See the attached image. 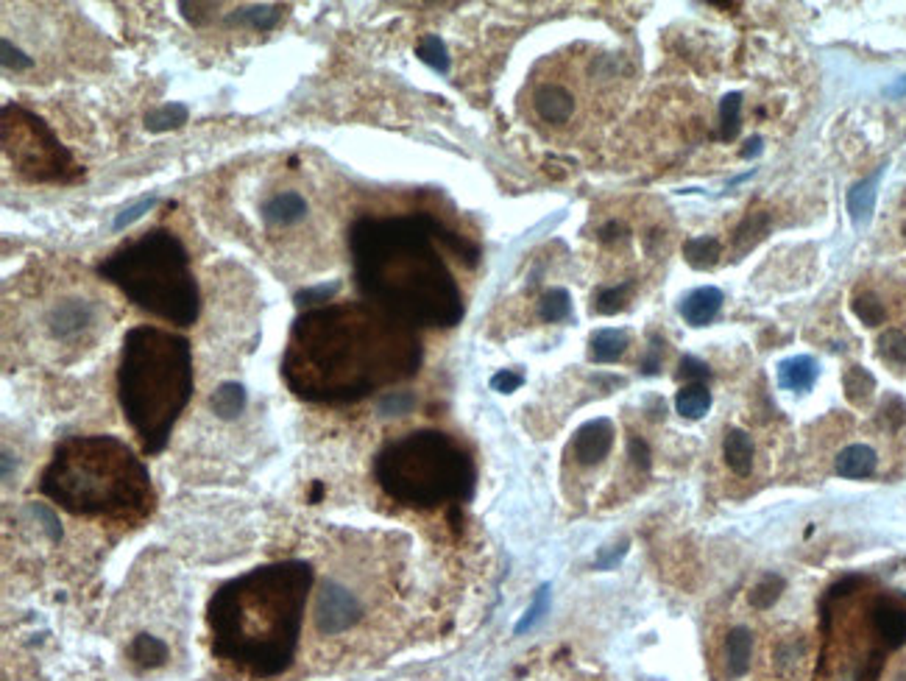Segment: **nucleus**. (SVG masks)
Listing matches in <instances>:
<instances>
[{
    "mask_svg": "<svg viewBox=\"0 0 906 681\" xmlns=\"http://www.w3.org/2000/svg\"><path fill=\"white\" fill-rule=\"evenodd\" d=\"M416 329L368 302L304 311L290 327L282 377L307 402L346 405L418 371Z\"/></svg>",
    "mask_w": 906,
    "mask_h": 681,
    "instance_id": "1",
    "label": "nucleus"
},
{
    "mask_svg": "<svg viewBox=\"0 0 906 681\" xmlns=\"http://www.w3.org/2000/svg\"><path fill=\"white\" fill-rule=\"evenodd\" d=\"M438 221L418 215H363L349 226L352 280L363 302L408 327H452L463 296L435 249Z\"/></svg>",
    "mask_w": 906,
    "mask_h": 681,
    "instance_id": "2",
    "label": "nucleus"
},
{
    "mask_svg": "<svg viewBox=\"0 0 906 681\" xmlns=\"http://www.w3.org/2000/svg\"><path fill=\"white\" fill-rule=\"evenodd\" d=\"M312 581L315 570L302 559L263 564L229 578L206 606L213 653L257 678L285 673L296 659Z\"/></svg>",
    "mask_w": 906,
    "mask_h": 681,
    "instance_id": "3",
    "label": "nucleus"
},
{
    "mask_svg": "<svg viewBox=\"0 0 906 681\" xmlns=\"http://www.w3.org/2000/svg\"><path fill=\"white\" fill-rule=\"evenodd\" d=\"M39 491L76 517L140 520L154 508L151 474L115 436H70L53 450Z\"/></svg>",
    "mask_w": 906,
    "mask_h": 681,
    "instance_id": "4",
    "label": "nucleus"
},
{
    "mask_svg": "<svg viewBox=\"0 0 906 681\" xmlns=\"http://www.w3.org/2000/svg\"><path fill=\"white\" fill-rule=\"evenodd\" d=\"M117 397L145 456L162 452L179 414L193 397L190 341L151 324L132 327L120 349Z\"/></svg>",
    "mask_w": 906,
    "mask_h": 681,
    "instance_id": "5",
    "label": "nucleus"
},
{
    "mask_svg": "<svg viewBox=\"0 0 906 681\" xmlns=\"http://www.w3.org/2000/svg\"><path fill=\"white\" fill-rule=\"evenodd\" d=\"M98 277L167 324L190 327L198 319V285L190 272V255L171 230H149L123 243L98 263Z\"/></svg>",
    "mask_w": 906,
    "mask_h": 681,
    "instance_id": "6",
    "label": "nucleus"
},
{
    "mask_svg": "<svg viewBox=\"0 0 906 681\" xmlns=\"http://www.w3.org/2000/svg\"><path fill=\"white\" fill-rule=\"evenodd\" d=\"M374 478L391 500L433 508L466 500L474 489V466L449 436L416 430L388 442L374 458Z\"/></svg>",
    "mask_w": 906,
    "mask_h": 681,
    "instance_id": "7",
    "label": "nucleus"
},
{
    "mask_svg": "<svg viewBox=\"0 0 906 681\" xmlns=\"http://www.w3.org/2000/svg\"><path fill=\"white\" fill-rule=\"evenodd\" d=\"M4 151L17 174L31 182H73L78 176L70 151L48 123L17 104H4Z\"/></svg>",
    "mask_w": 906,
    "mask_h": 681,
    "instance_id": "8",
    "label": "nucleus"
},
{
    "mask_svg": "<svg viewBox=\"0 0 906 681\" xmlns=\"http://www.w3.org/2000/svg\"><path fill=\"white\" fill-rule=\"evenodd\" d=\"M363 617V604L349 587L327 578L315 597V628L321 636H338Z\"/></svg>",
    "mask_w": 906,
    "mask_h": 681,
    "instance_id": "9",
    "label": "nucleus"
},
{
    "mask_svg": "<svg viewBox=\"0 0 906 681\" xmlns=\"http://www.w3.org/2000/svg\"><path fill=\"white\" fill-rule=\"evenodd\" d=\"M611 447H614V425L605 417L580 425L572 436V456L583 466L600 464L611 452Z\"/></svg>",
    "mask_w": 906,
    "mask_h": 681,
    "instance_id": "10",
    "label": "nucleus"
},
{
    "mask_svg": "<svg viewBox=\"0 0 906 681\" xmlns=\"http://www.w3.org/2000/svg\"><path fill=\"white\" fill-rule=\"evenodd\" d=\"M90 324H95V304L87 302V299H78V296L61 299L48 313V327H51L53 338H59V341H70V338L81 336Z\"/></svg>",
    "mask_w": 906,
    "mask_h": 681,
    "instance_id": "11",
    "label": "nucleus"
},
{
    "mask_svg": "<svg viewBox=\"0 0 906 681\" xmlns=\"http://www.w3.org/2000/svg\"><path fill=\"white\" fill-rule=\"evenodd\" d=\"M533 107L544 123L561 126V123H569L575 115V95L561 85H541L533 95Z\"/></svg>",
    "mask_w": 906,
    "mask_h": 681,
    "instance_id": "12",
    "label": "nucleus"
},
{
    "mask_svg": "<svg viewBox=\"0 0 906 681\" xmlns=\"http://www.w3.org/2000/svg\"><path fill=\"white\" fill-rule=\"evenodd\" d=\"M260 215H263V221H265L268 226H293V223L304 221V215H307V201H304V196L296 193V191L273 193L268 201H263Z\"/></svg>",
    "mask_w": 906,
    "mask_h": 681,
    "instance_id": "13",
    "label": "nucleus"
},
{
    "mask_svg": "<svg viewBox=\"0 0 906 681\" xmlns=\"http://www.w3.org/2000/svg\"><path fill=\"white\" fill-rule=\"evenodd\" d=\"M723 307V291L720 288H698L692 291L684 302H681V316L692 324V327H706L711 324V319L720 313Z\"/></svg>",
    "mask_w": 906,
    "mask_h": 681,
    "instance_id": "14",
    "label": "nucleus"
},
{
    "mask_svg": "<svg viewBox=\"0 0 906 681\" xmlns=\"http://www.w3.org/2000/svg\"><path fill=\"white\" fill-rule=\"evenodd\" d=\"M876 466H878V456H876V450L868 447V444H851V447L842 450L834 461L837 474L839 478H848V481L870 478V474L876 472Z\"/></svg>",
    "mask_w": 906,
    "mask_h": 681,
    "instance_id": "15",
    "label": "nucleus"
},
{
    "mask_svg": "<svg viewBox=\"0 0 906 681\" xmlns=\"http://www.w3.org/2000/svg\"><path fill=\"white\" fill-rule=\"evenodd\" d=\"M820 375L817 361L809 355H795L778 363V385L787 391H809Z\"/></svg>",
    "mask_w": 906,
    "mask_h": 681,
    "instance_id": "16",
    "label": "nucleus"
},
{
    "mask_svg": "<svg viewBox=\"0 0 906 681\" xmlns=\"http://www.w3.org/2000/svg\"><path fill=\"white\" fill-rule=\"evenodd\" d=\"M282 12L285 9L279 4H255V6L235 9L226 17V23L229 26H243V28H251V31H271L282 20Z\"/></svg>",
    "mask_w": 906,
    "mask_h": 681,
    "instance_id": "17",
    "label": "nucleus"
},
{
    "mask_svg": "<svg viewBox=\"0 0 906 681\" xmlns=\"http://www.w3.org/2000/svg\"><path fill=\"white\" fill-rule=\"evenodd\" d=\"M248 402V394H246V385L238 383V380H226L221 383L215 391H213V397H209V408H213V414L223 422L229 419H238L243 414V408Z\"/></svg>",
    "mask_w": 906,
    "mask_h": 681,
    "instance_id": "18",
    "label": "nucleus"
},
{
    "mask_svg": "<svg viewBox=\"0 0 906 681\" xmlns=\"http://www.w3.org/2000/svg\"><path fill=\"white\" fill-rule=\"evenodd\" d=\"M627 344H630V338H627L625 329H614V327L597 329V333L592 336V341H588V358H592L595 363H614L625 355Z\"/></svg>",
    "mask_w": 906,
    "mask_h": 681,
    "instance_id": "19",
    "label": "nucleus"
},
{
    "mask_svg": "<svg viewBox=\"0 0 906 681\" xmlns=\"http://www.w3.org/2000/svg\"><path fill=\"white\" fill-rule=\"evenodd\" d=\"M873 626L878 631V636L887 643L890 648H898L906 643V612L890 604H878L873 612Z\"/></svg>",
    "mask_w": 906,
    "mask_h": 681,
    "instance_id": "20",
    "label": "nucleus"
},
{
    "mask_svg": "<svg viewBox=\"0 0 906 681\" xmlns=\"http://www.w3.org/2000/svg\"><path fill=\"white\" fill-rule=\"evenodd\" d=\"M725 659H728V673L733 678H740L750 670V659H753V634L740 626L733 628L725 639Z\"/></svg>",
    "mask_w": 906,
    "mask_h": 681,
    "instance_id": "21",
    "label": "nucleus"
},
{
    "mask_svg": "<svg viewBox=\"0 0 906 681\" xmlns=\"http://www.w3.org/2000/svg\"><path fill=\"white\" fill-rule=\"evenodd\" d=\"M878 174L868 176V179H862L856 182L853 188L848 191V213H851V221L853 223H865L870 221L873 215V207H876V196H878Z\"/></svg>",
    "mask_w": 906,
    "mask_h": 681,
    "instance_id": "22",
    "label": "nucleus"
},
{
    "mask_svg": "<svg viewBox=\"0 0 906 681\" xmlns=\"http://www.w3.org/2000/svg\"><path fill=\"white\" fill-rule=\"evenodd\" d=\"M129 656L140 668H159L167 662V643L154 634H137L129 645Z\"/></svg>",
    "mask_w": 906,
    "mask_h": 681,
    "instance_id": "23",
    "label": "nucleus"
},
{
    "mask_svg": "<svg viewBox=\"0 0 906 681\" xmlns=\"http://www.w3.org/2000/svg\"><path fill=\"white\" fill-rule=\"evenodd\" d=\"M725 461L736 474H750L753 469V439L745 430H731L725 436Z\"/></svg>",
    "mask_w": 906,
    "mask_h": 681,
    "instance_id": "24",
    "label": "nucleus"
},
{
    "mask_svg": "<svg viewBox=\"0 0 906 681\" xmlns=\"http://www.w3.org/2000/svg\"><path fill=\"white\" fill-rule=\"evenodd\" d=\"M675 408H678V414L686 417V419H700V417L708 414V408H711V391L700 383H689L678 391Z\"/></svg>",
    "mask_w": 906,
    "mask_h": 681,
    "instance_id": "25",
    "label": "nucleus"
},
{
    "mask_svg": "<svg viewBox=\"0 0 906 681\" xmlns=\"http://www.w3.org/2000/svg\"><path fill=\"white\" fill-rule=\"evenodd\" d=\"M684 255H686V263L692 268H700V272H706V268L717 265V260H720V240L711 238V235L692 238V240L684 243Z\"/></svg>",
    "mask_w": 906,
    "mask_h": 681,
    "instance_id": "26",
    "label": "nucleus"
},
{
    "mask_svg": "<svg viewBox=\"0 0 906 681\" xmlns=\"http://www.w3.org/2000/svg\"><path fill=\"white\" fill-rule=\"evenodd\" d=\"M842 388H845V397L853 405H865L876 391V377L865 366H851L845 375H842Z\"/></svg>",
    "mask_w": 906,
    "mask_h": 681,
    "instance_id": "27",
    "label": "nucleus"
},
{
    "mask_svg": "<svg viewBox=\"0 0 906 681\" xmlns=\"http://www.w3.org/2000/svg\"><path fill=\"white\" fill-rule=\"evenodd\" d=\"M187 118H190V109L184 104H179V101H174V104H165V107L145 115V129L154 132V134L182 129L187 123Z\"/></svg>",
    "mask_w": 906,
    "mask_h": 681,
    "instance_id": "28",
    "label": "nucleus"
},
{
    "mask_svg": "<svg viewBox=\"0 0 906 681\" xmlns=\"http://www.w3.org/2000/svg\"><path fill=\"white\" fill-rule=\"evenodd\" d=\"M569 313H572V296H569L566 288H550L538 302V316L546 324H558L569 319Z\"/></svg>",
    "mask_w": 906,
    "mask_h": 681,
    "instance_id": "29",
    "label": "nucleus"
},
{
    "mask_svg": "<svg viewBox=\"0 0 906 681\" xmlns=\"http://www.w3.org/2000/svg\"><path fill=\"white\" fill-rule=\"evenodd\" d=\"M416 56L425 61L427 68H433L435 73H449V53H447V45L441 36H435V34L421 36Z\"/></svg>",
    "mask_w": 906,
    "mask_h": 681,
    "instance_id": "30",
    "label": "nucleus"
},
{
    "mask_svg": "<svg viewBox=\"0 0 906 681\" xmlns=\"http://www.w3.org/2000/svg\"><path fill=\"white\" fill-rule=\"evenodd\" d=\"M878 355L884 363L895 366L898 371H906V336L901 329H884L878 336Z\"/></svg>",
    "mask_w": 906,
    "mask_h": 681,
    "instance_id": "31",
    "label": "nucleus"
},
{
    "mask_svg": "<svg viewBox=\"0 0 906 681\" xmlns=\"http://www.w3.org/2000/svg\"><path fill=\"white\" fill-rule=\"evenodd\" d=\"M546 612H550V584H541V587H538V592L533 595V604H530V609L524 612V617H522V620L516 623L514 634H516V636H522V634L533 631V628H536V626L544 620V614H546Z\"/></svg>",
    "mask_w": 906,
    "mask_h": 681,
    "instance_id": "32",
    "label": "nucleus"
},
{
    "mask_svg": "<svg viewBox=\"0 0 906 681\" xmlns=\"http://www.w3.org/2000/svg\"><path fill=\"white\" fill-rule=\"evenodd\" d=\"M740 112H742V93H731L720 101V137L728 142L740 132Z\"/></svg>",
    "mask_w": 906,
    "mask_h": 681,
    "instance_id": "33",
    "label": "nucleus"
},
{
    "mask_svg": "<svg viewBox=\"0 0 906 681\" xmlns=\"http://www.w3.org/2000/svg\"><path fill=\"white\" fill-rule=\"evenodd\" d=\"M634 291V282H625V285H614V288H603V291H597L595 296V313H603V316H611V313H619L625 302H627V294Z\"/></svg>",
    "mask_w": 906,
    "mask_h": 681,
    "instance_id": "34",
    "label": "nucleus"
},
{
    "mask_svg": "<svg viewBox=\"0 0 906 681\" xmlns=\"http://www.w3.org/2000/svg\"><path fill=\"white\" fill-rule=\"evenodd\" d=\"M781 592H784V578H778V575L767 572V575L762 578V581H758V584L753 587V592H750V604H753L756 609H770V606L778 601V597H781Z\"/></svg>",
    "mask_w": 906,
    "mask_h": 681,
    "instance_id": "35",
    "label": "nucleus"
},
{
    "mask_svg": "<svg viewBox=\"0 0 906 681\" xmlns=\"http://www.w3.org/2000/svg\"><path fill=\"white\" fill-rule=\"evenodd\" d=\"M416 405V397L410 391H385L383 397L376 400V414L379 417H405L410 414Z\"/></svg>",
    "mask_w": 906,
    "mask_h": 681,
    "instance_id": "36",
    "label": "nucleus"
},
{
    "mask_svg": "<svg viewBox=\"0 0 906 681\" xmlns=\"http://www.w3.org/2000/svg\"><path fill=\"white\" fill-rule=\"evenodd\" d=\"M853 313H856V319H859L862 324L876 327V324H881L884 319H887V307L881 304L878 296H873V294H862V296L853 299Z\"/></svg>",
    "mask_w": 906,
    "mask_h": 681,
    "instance_id": "37",
    "label": "nucleus"
},
{
    "mask_svg": "<svg viewBox=\"0 0 906 681\" xmlns=\"http://www.w3.org/2000/svg\"><path fill=\"white\" fill-rule=\"evenodd\" d=\"M338 291H341V282H329V285L324 282V285H315V288H304V291L296 294V304L310 307V311L312 307H324Z\"/></svg>",
    "mask_w": 906,
    "mask_h": 681,
    "instance_id": "38",
    "label": "nucleus"
},
{
    "mask_svg": "<svg viewBox=\"0 0 906 681\" xmlns=\"http://www.w3.org/2000/svg\"><path fill=\"white\" fill-rule=\"evenodd\" d=\"M154 207H157V196H145V199H140V201L129 204V207L120 210V213L115 215V221H112V230H115V232H123L125 226H132L134 221H140L145 213L154 210Z\"/></svg>",
    "mask_w": 906,
    "mask_h": 681,
    "instance_id": "39",
    "label": "nucleus"
},
{
    "mask_svg": "<svg viewBox=\"0 0 906 681\" xmlns=\"http://www.w3.org/2000/svg\"><path fill=\"white\" fill-rule=\"evenodd\" d=\"M0 61H4L6 70H14V73H23V70L34 68V59L26 51L12 45V39H4V43H0Z\"/></svg>",
    "mask_w": 906,
    "mask_h": 681,
    "instance_id": "40",
    "label": "nucleus"
},
{
    "mask_svg": "<svg viewBox=\"0 0 906 681\" xmlns=\"http://www.w3.org/2000/svg\"><path fill=\"white\" fill-rule=\"evenodd\" d=\"M28 514L42 523V528H45V531H48V536H51V542H59V539H61V525H59V517H56V514H53L48 506H42V503H31V506H28Z\"/></svg>",
    "mask_w": 906,
    "mask_h": 681,
    "instance_id": "41",
    "label": "nucleus"
},
{
    "mask_svg": "<svg viewBox=\"0 0 906 681\" xmlns=\"http://www.w3.org/2000/svg\"><path fill=\"white\" fill-rule=\"evenodd\" d=\"M522 383H524V375L514 369H502L491 377V388L499 391V394H514L516 388H522Z\"/></svg>",
    "mask_w": 906,
    "mask_h": 681,
    "instance_id": "42",
    "label": "nucleus"
},
{
    "mask_svg": "<svg viewBox=\"0 0 906 681\" xmlns=\"http://www.w3.org/2000/svg\"><path fill=\"white\" fill-rule=\"evenodd\" d=\"M678 375H681L684 380H689V383H700V385H703V383L711 377V369H708L703 361H698V358H684Z\"/></svg>",
    "mask_w": 906,
    "mask_h": 681,
    "instance_id": "43",
    "label": "nucleus"
},
{
    "mask_svg": "<svg viewBox=\"0 0 906 681\" xmlns=\"http://www.w3.org/2000/svg\"><path fill=\"white\" fill-rule=\"evenodd\" d=\"M209 6H213V4H187V0H182V4H179V9H182V14H184V20H187L190 26H204L206 17H209V12H204V9H209Z\"/></svg>",
    "mask_w": 906,
    "mask_h": 681,
    "instance_id": "44",
    "label": "nucleus"
},
{
    "mask_svg": "<svg viewBox=\"0 0 906 681\" xmlns=\"http://www.w3.org/2000/svg\"><path fill=\"white\" fill-rule=\"evenodd\" d=\"M661 353H664L661 341H659V338H652V344H650V355L644 358V363H642V371H647V375H656L659 366H661Z\"/></svg>",
    "mask_w": 906,
    "mask_h": 681,
    "instance_id": "45",
    "label": "nucleus"
},
{
    "mask_svg": "<svg viewBox=\"0 0 906 681\" xmlns=\"http://www.w3.org/2000/svg\"><path fill=\"white\" fill-rule=\"evenodd\" d=\"M627 553V542H619L614 550H608L605 555H600L597 559V570H611V567H617L622 562V555Z\"/></svg>",
    "mask_w": 906,
    "mask_h": 681,
    "instance_id": "46",
    "label": "nucleus"
},
{
    "mask_svg": "<svg viewBox=\"0 0 906 681\" xmlns=\"http://www.w3.org/2000/svg\"><path fill=\"white\" fill-rule=\"evenodd\" d=\"M630 458H634L639 466H647L650 464V450H647V444L642 442V439H630Z\"/></svg>",
    "mask_w": 906,
    "mask_h": 681,
    "instance_id": "47",
    "label": "nucleus"
},
{
    "mask_svg": "<svg viewBox=\"0 0 906 681\" xmlns=\"http://www.w3.org/2000/svg\"><path fill=\"white\" fill-rule=\"evenodd\" d=\"M758 151H762V137H753V140H748V149L742 151V157L750 159V157H756Z\"/></svg>",
    "mask_w": 906,
    "mask_h": 681,
    "instance_id": "48",
    "label": "nucleus"
},
{
    "mask_svg": "<svg viewBox=\"0 0 906 681\" xmlns=\"http://www.w3.org/2000/svg\"><path fill=\"white\" fill-rule=\"evenodd\" d=\"M887 95H890V98H903V95H906V76H901V78L895 81V85L887 90Z\"/></svg>",
    "mask_w": 906,
    "mask_h": 681,
    "instance_id": "49",
    "label": "nucleus"
},
{
    "mask_svg": "<svg viewBox=\"0 0 906 681\" xmlns=\"http://www.w3.org/2000/svg\"><path fill=\"white\" fill-rule=\"evenodd\" d=\"M4 481H12V452H4Z\"/></svg>",
    "mask_w": 906,
    "mask_h": 681,
    "instance_id": "50",
    "label": "nucleus"
},
{
    "mask_svg": "<svg viewBox=\"0 0 906 681\" xmlns=\"http://www.w3.org/2000/svg\"><path fill=\"white\" fill-rule=\"evenodd\" d=\"M901 232H903V240H906V223H903V230H901Z\"/></svg>",
    "mask_w": 906,
    "mask_h": 681,
    "instance_id": "51",
    "label": "nucleus"
}]
</instances>
